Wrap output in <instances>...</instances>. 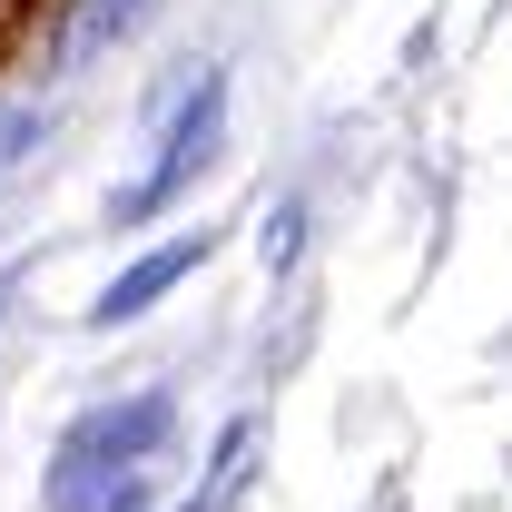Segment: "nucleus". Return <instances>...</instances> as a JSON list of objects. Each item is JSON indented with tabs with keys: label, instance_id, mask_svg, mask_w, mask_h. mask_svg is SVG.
<instances>
[{
	"label": "nucleus",
	"instance_id": "obj_1",
	"mask_svg": "<svg viewBox=\"0 0 512 512\" xmlns=\"http://www.w3.org/2000/svg\"><path fill=\"white\" fill-rule=\"evenodd\" d=\"M168 424H178L168 394H119V404L79 414L69 444H60V463H50V512H89L119 473H148V463L168 453Z\"/></svg>",
	"mask_w": 512,
	"mask_h": 512
},
{
	"label": "nucleus",
	"instance_id": "obj_2",
	"mask_svg": "<svg viewBox=\"0 0 512 512\" xmlns=\"http://www.w3.org/2000/svg\"><path fill=\"white\" fill-rule=\"evenodd\" d=\"M217 148H227V69H207V79L188 89V109H178V119H168V138H158V168H148L128 197H109V217H119V227H138L148 207H178V197L217 168Z\"/></svg>",
	"mask_w": 512,
	"mask_h": 512
},
{
	"label": "nucleus",
	"instance_id": "obj_3",
	"mask_svg": "<svg viewBox=\"0 0 512 512\" xmlns=\"http://www.w3.org/2000/svg\"><path fill=\"white\" fill-rule=\"evenodd\" d=\"M207 247H217L207 227H188V237H168V247H148L138 266H128V276H109V286H99V306H89V325H128V316H148V306H158V296H168V286H178L188 266H207Z\"/></svg>",
	"mask_w": 512,
	"mask_h": 512
},
{
	"label": "nucleus",
	"instance_id": "obj_4",
	"mask_svg": "<svg viewBox=\"0 0 512 512\" xmlns=\"http://www.w3.org/2000/svg\"><path fill=\"white\" fill-rule=\"evenodd\" d=\"M138 10H148V0H79V20L60 30V69H69V60H99L128 20H138Z\"/></svg>",
	"mask_w": 512,
	"mask_h": 512
},
{
	"label": "nucleus",
	"instance_id": "obj_5",
	"mask_svg": "<svg viewBox=\"0 0 512 512\" xmlns=\"http://www.w3.org/2000/svg\"><path fill=\"white\" fill-rule=\"evenodd\" d=\"M296 237H306V207L286 197V207H276V227H266V266H276V276L296 266Z\"/></svg>",
	"mask_w": 512,
	"mask_h": 512
},
{
	"label": "nucleus",
	"instance_id": "obj_6",
	"mask_svg": "<svg viewBox=\"0 0 512 512\" xmlns=\"http://www.w3.org/2000/svg\"><path fill=\"white\" fill-rule=\"evenodd\" d=\"M148 503H158V483H148V473H119V483H109L89 512H148Z\"/></svg>",
	"mask_w": 512,
	"mask_h": 512
},
{
	"label": "nucleus",
	"instance_id": "obj_7",
	"mask_svg": "<svg viewBox=\"0 0 512 512\" xmlns=\"http://www.w3.org/2000/svg\"><path fill=\"white\" fill-rule=\"evenodd\" d=\"M227 483H237V473H207V493H188L178 512H217V503H227Z\"/></svg>",
	"mask_w": 512,
	"mask_h": 512
},
{
	"label": "nucleus",
	"instance_id": "obj_8",
	"mask_svg": "<svg viewBox=\"0 0 512 512\" xmlns=\"http://www.w3.org/2000/svg\"><path fill=\"white\" fill-rule=\"evenodd\" d=\"M0 306H10V276H0Z\"/></svg>",
	"mask_w": 512,
	"mask_h": 512
}]
</instances>
